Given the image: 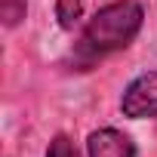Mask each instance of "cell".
<instances>
[{
  "instance_id": "3957f363",
  "label": "cell",
  "mask_w": 157,
  "mask_h": 157,
  "mask_svg": "<svg viewBox=\"0 0 157 157\" xmlns=\"http://www.w3.org/2000/svg\"><path fill=\"white\" fill-rule=\"evenodd\" d=\"M86 154L90 157H136V142L114 126H102L86 136Z\"/></svg>"
},
{
  "instance_id": "6da1fadb",
  "label": "cell",
  "mask_w": 157,
  "mask_h": 157,
  "mask_svg": "<svg viewBox=\"0 0 157 157\" xmlns=\"http://www.w3.org/2000/svg\"><path fill=\"white\" fill-rule=\"evenodd\" d=\"M142 25H145V6L139 0H111V3L99 6L86 19L80 37L68 56L71 71H90L102 59L126 49L139 37Z\"/></svg>"
},
{
  "instance_id": "8992f818",
  "label": "cell",
  "mask_w": 157,
  "mask_h": 157,
  "mask_svg": "<svg viewBox=\"0 0 157 157\" xmlns=\"http://www.w3.org/2000/svg\"><path fill=\"white\" fill-rule=\"evenodd\" d=\"M19 19H25V0H6V25L13 28Z\"/></svg>"
},
{
  "instance_id": "277c9868",
  "label": "cell",
  "mask_w": 157,
  "mask_h": 157,
  "mask_svg": "<svg viewBox=\"0 0 157 157\" xmlns=\"http://www.w3.org/2000/svg\"><path fill=\"white\" fill-rule=\"evenodd\" d=\"M90 6V0H59L56 3V19L65 31H74L77 25L83 22V13Z\"/></svg>"
},
{
  "instance_id": "7a4b0ae2",
  "label": "cell",
  "mask_w": 157,
  "mask_h": 157,
  "mask_svg": "<svg viewBox=\"0 0 157 157\" xmlns=\"http://www.w3.org/2000/svg\"><path fill=\"white\" fill-rule=\"evenodd\" d=\"M120 111L129 120H148L157 117V68L139 74L136 80L126 83L120 96Z\"/></svg>"
},
{
  "instance_id": "5b68a950",
  "label": "cell",
  "mask_w": 157,
  "mask_h": 157,
  "mask_svg": "<svg viewBox=\"0 0 157 157\" xmlns=\"http://www.w3.org/2000/svg\"><path fill=\"white\" fill-rule=\"evenodd\" d=\"M46 157H83L80 154V148H77L65 132H59L52 142H49V148H46Z\"/></svg>"
}]
</instances>
